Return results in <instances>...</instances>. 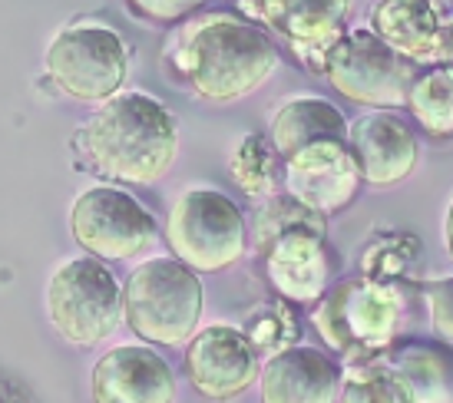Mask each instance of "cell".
<instances>
[{
	"instance_id": "obj_4",
	"label": "cell",
	"mask_w": 453,
	"mask_h": 403,
	"mask_svg": "<svg viewBox=\"0 0 453 403\" xmlns=\"http://www.w3.org/2000/svg\"><path fill=\"white\" fill-rule=\"evenodd\" d=\"M202 281L179 258H150L129 271L123 285V317L150 344L179 347L199 331Z\"/></svg>"
},
{
	"instance_id": "obj_24",
	"label": "cell",
	"mask_w": 453,
	"mask_h": 403,
	"mask_svg": "<svg viewBox=\"0 0 453 403\" xmlns=\"http://www.w3.org/2000/svg\"><path fill=\"white\" fill-rule=\"evenodd\" d=\"M245 334L252 340V347L258 354H275L281 347L295 344L298 338V324H295V315L281 301L275 304H262L255 308L252 315L245 317Z\"/></svg>"
},
{
	"instance_id": "obj_15",
	"label": "cell",
	"mask_w": 453,
	"mask_h": 403,
	"mask_svg": "<svg viewBox=\"0 0 453 403\" xmlns=\"http://www.w3.org/2000/svg\"><path fill=\"white\" fill-rule=\"evenodd\" d=\"M367 30L411 64L450 57V20L441 0H374Z\"/></svg>"
},
{
	"instance_id": "obj_6",
	"label": "cell",
	"mask_w": 453,
	"mask_h": 403,
	"mask_svg": "<svg viewBox=\"0 0 453 403\" xmlns=\"http://www.w3.org/2000/svg\"><path fill=\"white\" fill-rule=\"evenodd\" d=\"M321 76L357 106L401 110L414 83V64L371 30H351L327 47Z\"/></svg>"
},
{
	"instance_id": "obj_14",
	"label": "cell",
	"mask_w": 453,
	"mask_h": 403,
	"mask_svg": "<svg viewBox=\"0 0 453 403\" xmlns=\"http://www.w3.org/2000/svg\"><path fill=\"white\" fill-rule=\"evenodd\" d=\"M89 393L100 403H173L179 384L163 354L146 344H119L93 364Z\"/></svg>"
},
{
	"instance_id": "obj_21",
	"label": "cell",
	"mask_w": 453,
	"mask_h": 403,
	"mask_svg": "<svg viewBox=\"0 0 453 403\" xmlns=\"http://www.w3.org/2000/svg\"><path fill=\"white\" fill-rule=\"evenodd\" d=\"M275 159L278 156L272 142L249 133L235 142V149L228 156V169L249 199H268L275 192Z\"/></svg>"
},
{
	"instance_id": "obj_23",
	"label": "cell",
	"mask_w": 453,
	"mask_h": 403,
	"mask_svg": "<svg viewBox=\"0 0 453 403\" xmlns=\"http://www.w3.org/2000/svg\"><path fill=\"white\" fill-rule=\"evenodd\" d=\"M338 400L348 403H411L401 380L394 377L388 361H367V364H348L341 370Z\"/></svg>"
},
{
	"instance_id": "obj_17",
	"label": "cell",
	"mask_w": 453,
	"mask_h": 403,
	"mask_svg": "<svg viewBox=\"0 0 453 403\" xmlns=\"http://www.w3.org/2000/svg\"><path fill=\"white\" fill-rule=\"evenodd\" d=\"M268 281L281 298L295 304H315L327 291L325 232L308 225L288 228L262 252Z\"/></svg>"
},
{
	"instance_id": "obj_9",
	"label": "cell",
	"mask_w": 453,
	"mask_h": 403,
	"mask_svg": "<svg viewBox=\"0 0 453 403\" xmlns=\"http://www.w3.org/2000/svg\"><path fill=\"white\" fill-rule=\"evenodd\" d=\"M70 232L76 245L100 262H127L150 255L159 239L150 209L113 186H93L76 195L70 209Z\"/></svg>"
},
{
	"instance_id": "obj_20",
	"label": "cell",
	"mask_w": 453,
	"mask_h": 403,
	"mask_svg": "<svg viewBox=\"0 0 453 403\" xmlns=\"http://www.w3.org/2000/svg\"><path fill=\"white\" fill-rule=\"evenodd\" d=\"M411 113L430 136L450 139L453 133V73L450 66H441L434 73L420 76L407 89V103Z\"/></svg>"
},
{
	"instance_id": "obj_16",
	"label": "cell",
	"mask_w": 453,
	"mask_h": 403,
	"mask_svg": "<svg viewBox=\"0 0 453 403\" xmlns=\"http://www.w3.org/2000/svg\"><path fill=\"white\" fill-rule=\"evenodd\" d=\"M341 391V364L318 347H281L258 370L265 403H331Z\"/></svg>"
},
{
	"instance_id": "obj_2",
	"label": "cell",
	"mask_w": 453,
	"mask_h": 403,
	"mask_svg": "<svg viewBox=\"0 0 453 403\" xmlns=\"http://www.w3.org/2000/svg\"><path fill=\"white\" fill-rule=\"evenodd\" d=\"M179 76L205 103H235L265 87L278 70V47L262 27L235 13L192 20L173 50Z\"/></svg>"
},
{
	"instance_id": "obj_11",
	"label": "cell",
	"mask_w": 453,
	"mask_h": 403,
	"mask_svg": "<svg viewBox=\"0 0 453 403\" xmlns=\"http://www.w3.org/2000/svg\"><path fill=\"white\" fill-rule=\"evenodd\" d=\"M186 374L209 400H232L258 377V351L242 328L209 324L186 340Z\"/></svg>"
},
{
	"instance_id": "obj_1",
	"label": "cell",
	"mask_w": 453,
	"mask_h": 403,
	"mask_svg": "<svg viewBox=\"0 0 453 403\" xmlns=\"http://www.w3.org/2000/svg\"><path fill=\"white\" fill-rule=\"evenodd\" d=\"M80 156L103 179L150 186L179 156V123L146 93H113L76 136Z\"/></svg>"
},
{
	"instance_id": "obj_3",
	"label": "cell",
	"mask_w": 453,
	"mask_h": 403,
	"mask_svg": "<svg viewBox=\"0 0 453 403\" xmlns=\"http://www.w3.org/2000/svg\"><path fill=\"white\" fill-rule=\"evenodd\" d=\"M403 298L394 285L374 278L341 281L318 298L315 328L344 367L388 357L401 331Z\"/></svg>"
},
{
	"instance_id": "obj_22",
	"label": "cell",
	"mask_w": 453,
	"mask_h": 403,
	"mask_svg": "<svg viewBox=\"0 0 453 403\" xmlns=\"http://www.w3.org/2000/svg\"><path fill=\"white\" fill-rule=\"evenodd\" d=\"M298 225H308V228H318V232H327V215L315 212L311 205H304L302 199H295V195H268V202H262V209L255 212V252L262 255L275 235L281 232H288V228H298Z\"/></svg>"
},
{
	"instance_id": "obj_5",
	"label": "cell",
	"mask_w": 453,
	"mask_h": 403,
	"mask_svg": "<svg viewBox=\"0 0 453 403\" xmlns=\"http://www.w3.org/2000/svg\"><path fill=\"white\" fill-rule=\"evenodd\" d=\"M47 315L66 344L96 347L123 324V288L100 258H73L50 275Z\"/></svg>"
},
{
	"instance_id": "obj_12",
	"label": "cell",
	"mask_w": 453,
	"mask_h": 403,
	"mask_svg": "<svg viewBox=\"0 0 453 403\" xmlns=\"http://www.w3.org/2000/svg\"><path fill=\"white\" fill-rule=\"evenodd\" d=\"M344 142L357 165L361 182L374 186V189H388V186L403 182L407 176H414L417 163H420V139L390 110L357 116L354 123H348Z\"/></svg>"
},
{
	"instance_id": "obj_10",
	"label": "cell",
	"mask_w": 453,
	"mask_h": 403,
	"mask_svg": "<svg viewBox=\"0 0 453 403\" xmlns=\"http://www.w3.org/2000/svg\"><path fill=\"white\" fill-rule=\"evenodd\" d=\"M239 11L285 40L311 73H321L327 47L344 34L351 0H239Z\"/></svg>"
},
{
	"instance_id": "obj_18",
	"label": "cell",
	"mask_w": 453,
	"mask_h": 403,
	"mask_svg": "<svg viewBox=\"0 0 453 403\" xmlns=\"http://www.w3.org/2000/svg\"><path fill=\"white\" fill-rule=\"evenodd\" d=\"M348 136V119L334 103L315 100V96H295L281 103L272 116V149L278 159L291 156L315 139H341Z\"/></svg>"
},
{
	"instance_id": "obj_28",
	"label": "cell",
	"mask_w": 453,
	"mask_h": 403,
	"mask_svg": "<svg viewBox=\"0 0 453 403\" xmlns=\"http://www.w3.org/2000/svg\"><path fill=\"white\" fill-rule=\"evenodd\" d=\"M0 400H24V393L13 391L11 384H4V380H0Z\"/></svg>"
},
{
	"instance_id": "obj_26",
	"label": "cell",
	"mask_w": 453,
	"mask_h": 403,
	"mask_svg": "<svg viewBox=\"0 0 453 403\" xmlns=\"http://www.w3.org/2000/svg\"><path fill=\"white\" fill-rule=\"evenodd\" d=\"M133 13L142 20H156V24H176L182 17L196 13L205 0H127Z\"/></svg>"
},
{
	"instance_id": "obj_25",
	"label": "cell",
	"mask_w": 453,
	"mask_h": 403,
	"mask_svg": "<svg viewBox=\"0 0 453 403\" xmlns=\"http://www.w3.org/2000/svg\"><path fill=\"white\" fill-rule=\"evenodd\" d=\"M417 252H420V241L414 235H388L380 239V245H371L365 255V278H374V281H384V285H394L401 275H407V268L417 262Z\"/></svg>"
},
{
	"instance_id": "obj_19",
	"label": "cell",
	"mask_w": 453,
	"mask_h": 403,
	"mask_svg": "<svg viewBox=\"0 0 453 403\" xmlns=\"http://www.w3.org/2000/svg\"><path fill=\"white\" fill-rule=\"evenodd\" d=\"M388 367L394 370V377L401 380L407 400L437 403L453 397L450 354L434 347V344H407L401 351H394Z\"/></svg>"
},
{
	"instance_id": "obj_8",
	"label": "cell",
	"mask_w": 453,
	"mask_h": 403,
	"mask_svg": "<svg viewBox=\"0 0 453 403\" xmlns=\"http://www.w3.org/2000/svg\"><path fill=\"white\" fill-rule=\"evenodd\" d=\"M47 76L76 103H103L123 89L129 50L123 37L103 24H73L47 47Z\"/></svg>"
},
{
	"instance_id": "obj_7",
	"label": "cell",
	"mask_w": 453,
	"mask_h": 403,
	"mask_svg": "<svg viewBox=\"0 0 453 403\" xmlns=\"http://www.w3.org/2000/svg\"><path fill=\"white\" fill-rule=\"evenodd\" d=\"M165 245L192 271H222L245 255V218L215 189H189L165 218Z\"/></svg>"
},
{
	"instance_id": "obj_27",
	"label": "cell",
	"mask_w": 453,
	"mask_h": 403,
	"mask_svg": "<svg viewBox=\"0 0 453 403\" xmlns=\"http://www.w3.org/2000/svg\"><path fill=\"white\" fill-rule=\"evenodd\" d=\"M450 278H443L441 285L430 288V315H434V331L441 334L443 340H450L453 324H450Z\"/></svg>"
},
{
	"instance_id": "obj_13",
	"label": "cell",
	"mask_w": 453,
	"mask_h": 403,
	"mask_svg": "<svg viewBox=\"0 0 453 403\" xmlns=\"http://www.w3.org/2000/svg\"><path fill=\"white\" fill-rule=\"evenodd\" d=\"M281 165H285V192L321 215L341 212L361 186L348 142L341 139H315L285 156Z\"/></svg>"
}]
</instances>
